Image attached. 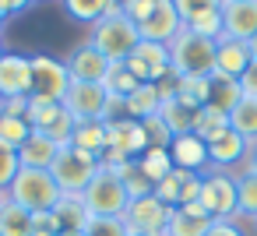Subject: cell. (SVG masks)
Segmentation results:
<instances>
[{
  "label": "cell",
  "instance_id": "6da1fadb",
  "mask_svg": "<svg viewBox=\"0 0 257 236\" xmlns=\"http://www.w3.org/2000/svg\"><path fill=\"white\" fill-rule=\"evenodd\" d=\"M88 46H95L109 64H123L131 53H134V46L141 43V32H138V25L123 15V11H109V15H102L92 29H88V39H85Z\"/></svg>",
  "mask_w": 257,
  "mask_h": 236
},
{
  "label": "cell",
  "instance_id": "7a4b0ae2",
  "mask_svg": "<svg viewBox=\"0 0 257 236\" xmlns=\"http://www.w3.org/2000/svg\"><path fill=\"white\" fill-rule=\"evenodd\" d=\"M64 197V190L57 187V180H53V173L50 169H18V176L11 180V187H8V201H15V204H22L25 211H53L57 208V201Z\"/></svg>",
  "mask_w": 257,
  "mask_h": 236
},
{
  "label": "cell",
  "instance_id": "3957f363",
  "mask_svg": "<svg viewBox=\"0 0 257 236\" xmlns=\"http://www.w3.org/2000/svg\"><path fill=\"white\" fill-rule=\"evenodd\" d=\"M169 60H173V71L180 78H211V71H215V43L180 29V36L169 43Z\"/></svg>",
  "mask_w": 257,
  "mask_h": 236
},
{
  "label": "cell",
  "instance_id": "277c9868",
  "mask_svg": "<svg viewBox=\"0 0 257 236\" xmlns=\"http://www.w3.org/2000/svg\"><path fill=\"white\" fill-rule=\"evenodd\" d=\"M81 201H85V208L92 211V218H120V215L127 211V204H131L123 180H120L113 169H106V166H102V169L95 173V180L85 187Z\"/></svg>",
  "mask_w": 257,
  "mask_h": 236
},
{
  "label": "cell",
  "instance_id": "5b68a950",
  "mask_svg": "<svg viewBox=\"0 0 257 236\" xmlns=\"http://www.w3.org/2000/svg\"><path fill=\"white\" fill-rule=\"evenodd\" d=\"M99 169H102V162L95 155L74 148V145L60 148L57 159H53V166H50V173H53V180H57V187L64 194H85V187L95 180Z\"/></svg>",
  "mask_w": 257,
  "mask_h": 236
},
{
  "label": "cell",
  "instance_id": "8992f818",
  "mask_svg": "<svg viewBox=\"0 0 257 236\" xmlns=\"http://www.w3.org/2000/svg\"><path fill=\"white\" fill-rule=\"evenodd\" d=\"M67 88H71L67 64L50 53H36L32 57V102H64Z\"/></svg>",
  "mask_w": 257,
  "mask_h": 236
},
{
  "label": "cell",
  "instance_id": "52a82bcc",
  "mask_svg": "<svg viewBox=\"0 0 257 236\" xmlns=\"http://www.w3.org/2000/svg\"><path fill=\"white\" fill-rule=\"evenodd\" d=\"M123 67L141 81V85H159L162 78L173 74V60H169V46L166 43H138L134 53L123 60Z\"/></svg>",
  "mask_w": 257,
  "mask_h": 236
},
{
  "label": "cell",
  "instance_id": "ba28073f",
  "mask_svg": "<svg viewBox=\"0 0 257 236\" xmlns=\"http://www.w3.org/2000/svg\"><path fill=\"white\" fill-rule=\"evenodd\" d=\"M29 124H32L36 134H46V138L57 141L60 148L71 145L74 127H78V120L67 113L64 102H32V106H29Z\"/></svg>",
  "mask_w": 257,
  "mask_h": 236
},
{
  "label": "cell",
  "instance_id": "9c48e42d",
  "mask_svg": "<svg viewBox=\"0 0 257 236\" xmlns=\"http://www.w3.org/2000/svg\"><path fill=\"white\" fill-rule=\"evenodd\" d=\"M197 204H201L211 218H236V176L218 173V169L204 173Z\"/></svg>",
  "mask_w": 257,
  "mask_h": 236
},
{
  "label": "cell",
  "instance_id": "30bf717a",
  "mask_svg": "<svg viewBox=\"0 0 257 236\" xmlns=\"http://www.w3.org/2000/svg\"><path fill=\"white\" fill-rule=\"evenodd\" d=\"M64 106H67V113H71L78 124L106 120V113H109V92H106V85L71 81V88H67V95H64Z\"/></svg>",
  "mask_w": 257,
  "mask_h": 236
},
{
  "label": "cell",
  "instance_id": "8fae6325",
  "mask_svg": "<svg viewBox=\"0 0 257 236\" xmlns=\"http://www.w3.org/2000/svg\"><path fill=\"white\" fill-rule=\"evenodd\" d=\"M169 211H173V208H166L155 194H148V197L131 201V204H127V211H123L120 218L127 222L131 236H166Z\"/></svg>",
  "mask_w": 257,
  "mask_h": 236
},
{
  "label": "cell",
  "instance_id": "7c38bea8",
  "mask_svg": "<svg viewBox=\"0 0 257 236\" xmlns=\"http://www.w3.org/2000/svg\"><path fill=\"white\" fill-rule=\"evenodd\" d=\"M67 74H71V81H88V85H102L106 81V74H109V60L95 50V46H88V43H78L71 53H67Z\"/></svg>",
  "mask_w": 257,
  "mask_h": 236
},
{
  "label": "cell",
  "instance_id": "4fadbf2b",
  "mask_svg": "<svg viewBox=\"0 0 257 236\" xmlns=\"http://www.w3.org/2000/svg\"><path fill=\"white\" fill-rule=\"evenodd\" d=\"M32 95V57L4 53L0 57V99Z\"/></svg>",
  "mask_w": 257,
  "mask_h": 236
},
{
  "label": "cell",
  "instance_id": "5bb4252c",
  "mask_svg": "<svg viewBox=\"0 0 257 236\" xmlns=\"http://www.w3.org/2000/svg\"><path fill=\"white\" fill-rule=\"evenodd\" d=\"M180 29H183V18L176 15L173 0H155V11L148 15V22L138 25V32H141L145 43H166V46L180 36Z\"/></svg>",
  "mask_w": 257,
  "mask_h": 236
},
{
  "label": "cell",
  "instance_id": "9a60e30c",
  "mask_svg": "<svg viewBox=\"0 0 257 236\" xmlns=\"http://www.w3.org/2000/svg\"><path fill=\"white\" fill-rule=\"evenodd\" d=\"M222 25L225 36L250 43L257 36V0H222Z\"/></svg>",
  "mask_w": 257,
  "mask_h": 236
},
{
  "label": "cell",
  "instance_id": "2e32d148",
  "mask_svg": "<svg viewBox=\"0 0 257 236\" xmlns=\"http://www.w3.org/2000/svg\"><path fill=\"white\" fill-rule=\"evenodd\" d=\"M253 64L250 57V43L243 39H232V36H222L215 43V71L211 74H225V78H243V71Z\"/></svg>",
  "mask_w": 257,
  "mask_h": 236
},
{
  "label": "cell",
  "instance_id": "e0dca14e",
  "mask_svg": "<svg viewBox=\"0 0 257 236\" xmlns=\"http://www.w3.org/2000/svg\"><path fill=\"white\" fill-rule=\"evenodd\" d=\"M246 148H250V145L229 127V131H222L218 138L208 141V166L218 169V173H225V169H232L236 162H246Z\"/></svg>",
  "mask_w": 257,
  "mask_h": 236
},
{
  "label": "cell",
  "instance_id": "ac0fdd59",
  "mask_svg": "<svg viewBox=\"0 0 257 236\" xmlns=\"http://www.w3.org/2000/svg\"><path fill=\"white\" fill-rule=\"evenodd\" d=\"M211 215L194 201V204H183V208H173L169 211V222H166V236H204L211 229Z\"/></svg>",
  "mask_w": 257,
  "mask_h": 236
},
{
  "label": "cell",
  "instance_id": "d6986e66",
  "mask_svg": "<svg viewBox=\"0 0 257 236\" xmlns=\"http://www.w3.org/2000/svg\"><path fill=\"white\" fill-rule=\"evenodd\" d=\"M169 155H173V166H176V169H187V173H204V169H208V145H204L197 134H180V138H173Z\"/></svg>",
  "mask_w": 257,
  "mask_h": 236
},
{
  "label": "cell",
  "instance_id": "ffe728a7",
  "mask_svg": "<svg viewBox=\"0 0 257 236\" xmlns=\"http://www.w3.org/2000/svg\"><path fill=\"white\" fill-rule=\"evenodd\" d=\"M53 215H57L60 232H85V229H88V222H92V211L85 208L81 194H64V197L57 201Z\"/></svg>",
  "mask_w": 257,
  "mask_h": 236
},
{
  "label": "cell",
  "instance_id": "44dd1931",
  "mask_svg": "<svg viewBox=\"0 0 257 236\" xmlns=\"http://www.w3.org/2000/svg\"><path fill=\"white\" fill-rule=\"evenodd\" d=\"M57 152H60L57 141H50L46 134H36V131H32V138L18 148V162H22L25 169H50L53 159H57Z\"/></svg>",
  "mask_w": 257,
  "mask_h": 236
},
{
  "label": "cell",
  "instance_id": "7402d4cb",
  "mask_svg": "<svg viewBox=\"0 0 257 236\" xmlns=\"http://www.w3.org/2000/svg\"><path fill=\"white\" fill-rule=\"evenodd\" d=\"M162 106V95H159V85H138L127 99H123V113L131 120H148L155 116Z\"/></svg>",
  "mask_w": 257,
  "mask_h": 236
},
{
  "label": "cell",
  "instance_id": "603a6c76",
  "mask_svg": "<svg viewBox=\"0 0 257 236\" xmlns=\"http://www.w3.org/2000/svg\"><path fill=\"white\" fill-rule=\"evenodd\" d=\"M71 145H74V148H81V152H88V155H95V159H102V152H106V145H109L106 120H88V124H78V127H74Z\"/></svg>",
  "mask_w": 257,
  "mask_h": 236
},
{
  "label": "cell",
  "instance_id": "cb8c5ba5",
  "mask_svg": "<svg viewBox=\"0 0 257 236\" xmlns=\"http://www.w3.org/2000/svg\"><path fill=\"white\" fill-rule=\"evenodd\" d=\"M187 109H204L211 102V78H176V95Z\"/></svg>",
  "mask_w": 257,
  "mask_h": 236
},
{
  "label": "cell",
  "instance_id": "d4e9b609",
  "mask_svg": "<svg viewBox=\"0 0 257 236\" xmlns=\"http://www.w3.org/2000/svg\"><path fill=\"white\" fill-rule=\"evenodd\" d=\"M159 116H162V124L169 127V134L173 138H180V134H194V109H187L180 99H162V106H159Z\"/></svg>",
  "mask_w": 257,
  "mask_h": 236
},
{
  "label": "cell",
  "instance_id": "484cf974",
  "mask_svg": "<svg viewBox=\"0 0 257 236\" xmlns=\"http://www.w3.org/2000/svg\"><path fill=\"white\" fill-rule=\"evenodd\" d=\"M60 8H64L67 22L92 29L102 15H109V0H60Z\"/></svg>",
  "mask_w": 257,
  "mask_h": 236
},
{
  "label": "cell",
  "instance_id": "4316f807",
  "mask_svg": "<svg viewBox=\"0 0 257 236\" xmlns=\"http://www.w3.org/2000/svg\"><path fill=\"white\" fill-rule=\"evenodd\" d=\"M239 102H243L239 81L236 78H225V74H211V102L208 106H218L222 113H232Z\"/></svg>",
  "mask_w": 257,
  "mask_h": 236
},
{
  "label": "cell",
  "instance_id": "83f0119b",
  "mask_svg": "<svg viewBox=\"0 0 257 236\" xmlns=\"http://www.w3.org/2000/svg\"><path fill=\"white\" fill-rule=\"evenodd\" d=\"M0 236H32V211H25L15 201H4V208H0Z\"/></svg>",
  "mask_w": 257,
  "mask_h": 236
},
{
  "label": "cell",
  "instance_id": "f1b7e54d",
  "mask_svg": "<svg viewBox=\"0 0 257 236\" xmlns=\"http://www.w3.org/2000/svg\"><path fill=\"white\" fill-rule=\"evenodd\" d=\"M138 169L145 173V180L155 187L159 180H166L176 166H173V155H169V148H148L141 159H138Z\"/></svg>",
  "mask_w": 257,
  "mask_h": 236
},
{
  "label": "cell",
  "instance_id": "f546056e",
  "mask_svg": "<svg viewBox=\"0 0 257 236\" xmlns=\"http://www.w3.org/2000/svg\"><path fill=\"white\" fill-rule=\"evenodd\" d=\"M222 131H229V113H222L218 106H204V109H197V116H194V134L208 145L211 138H218Z\"/></svg>",
  "mask_w": 257,
  "mask_h": 236
},
{
  "label": "cell",
  "instance_id": "4dcf8cb0",
  "mask_svg": "<svg viewBox=\"0 0 257 236\" xmlns=\"http://www.w3.org/2000/svg\"><path fill=\"white\" fill-rule=\"evenodd\" d=\"M229 127H232L246 145H253V141H257V99H243V102L229 113Z\"/></svg>",
  "mask_w": 257,
  "mask_h": 236
},
{
  "label": "cell",
  "instance_id": "1f68e13d",
  "mask_svg": "<svg viewBox=\"0 0 257 236\" xmlns=\"http://www.w3.org/2000/svg\"><path fill=\"white\" fill-rule=\"evenodd\" d=\"M236 215L257 218V173H239L236 176Z\"/></svg>",
  "mask_w": 257,
  "mask_h": 236
},
{
  "label": "cell",
  "instance_id": "d6a6232c",
  "mask_svg": "<svg viewBox=\"0 0 257 236\" xmlns=\"http://www.w3.org/2000/svg\"><path fill=\"white\" fill-rule=\"evenodd\" d=\"M32 138V124L29 116H8V113H0V141L11 145L15 152Z\"/></svg>",
  "mask_w": 257,
  "mask_h": 236
},
{
  "label": "cell",
  "instance_id": "836d02e7",
  "mask_svg": "<svg viewBox=\"0 0 257 236\" xmlns=\"http://www.w3.org/2000/svg\"><path fill=\"white\" fill-rule=\"evenodd\" d=\"M183 29H187V32H194V36H201V39L218 43V39L225 36V25H222V8H218V11H204V15H197V18L183 22Z\"/></svg>",
  "mask_w": 257,
  "mask_h": 236
},
{
  "label": "cell",
  "instance_id": "e575fe53",
  "mask_svg": "<svg viewBox=\"0 0 257 236\" xmlns=\"http://www.w3.org/2000/svg\"><path fill=\"white\" fill-rule=\"evenodd\" d=\"M187 169H173L166 180L155 183V197L166 204V208H180V197H183V183H187Z\"/></svg>",
  "mask_w": 257,
  "mask_h": 236
},
{
  "label": "cell",
  "instance_id": "d590c367",
  "mask_svg": "<svg viewBox=\"0 0 257 236\" xmlns=\"http://www.w3.org/2000/svg\"><path fill=\"white\" fill-rule=\"evenodd\" d=\"M102 85H106V92H109L113 99H127V95H131V92H134V88H138L141 81H138V78H134V74H131V71H127L123 64H113Z\"/></svg>",
  "mask_w": 257,
  "mask_h": 236
},
{
  "label": "cell",
  "instance_id": "8d00e7d4",
  "mask_svg": "<svg viewBox=\"0 0 257 236\" xmlns=\"http://www.w3.org/2000/svg\"><path fill=\"white\" fill-rule=\"evenodd\" d=\"M18 169H22L18 152H15L11 145L0 141V190H4V194H8V187H11V180L18 176Z\"/></svg>",
  "mask_w": 257,
  "mask_h": 236
},
{
  "label": "cell",
  "instance_id": "74e56055",
  "mask_svg": "<svg viewBox=\"0 0 257 236\" xmlns=\"http://www.w3.org/2000/svg\"><path fill=\"white\" fill-rule=\"evenodd\" d=\"M141 124H145V134H148V148H169L173 145V134H169V127L162 124L159 113L148 116V120H141Z\"/></svg>",
  "mask_w": 257,
  "mask_h": 236
},
{
  "label": "cell",
  "instance_id": "f35d334b",
  "mask_svg": "<svg viewBox=\"0 0 257 236\" xmlns=\"http://www.w3.org/2000/svg\"><path fill=\"white\" fill-rule=\"evenodd\" d=\"M85 236H131V229L123 218H92Z\"/></svg>",
  "mask_w": 257,
  "mask_h": 236
},
{
  "label": "cell",
  "instance_id": "ab89813d",
  "mask_svg": "<svg viewBox=\"0 0 257 236\" xmlns=\"http://www.w3.org/2000/svg\"><path fill=\"white\" fill-rule=\"evenodd\" d=\"M173 4H176V15H180L183 22H190V18L204 15V11H218L222 0H173Z\"/></svg>",
  "mask_w": 257,
  "mask_h": 236
},
{
  "label": "cell",
  "instance_id": "60d3db41",
  "mask_svg": "<svg viewBox=\"0 0 257 236\" xmlns=\"http://www.w3.org/2000/svg\"><path fill=\"white\" fill-rule=\"evenodd\" d=\"M134 25H141V22H148V15L155 11V0H123V8H120Z\"/></svg>",
  "mask_w": 257,
  "mask_h": 236
},
{
  "label": "cell",
  "instance_id": "b9f144b4",
  "mask_svg": "<svg viewBox=\"0 0 257 236\" xmlns=\"http://www.w3.org/2000/svg\"><path fill=\"white\" fill-rule=\"evenodd\" d=\"M32 236H60L57 215L53 211H36L32 215Z\"/></svg>",
  "mask_w": 257,
  "mask_h": 236
},
{
  "label": "cell",
  "instance_id": "7bdbcfd3",
  "mask_svg": "<svg viewBox=\"0 0 257 236\" xmlns=\"http://www.w3.org/2000/svg\"><path fill=\"white\" fill-rule=\"evenodd\" d=\"M204 236H246V232H243L232 218H215V222H211V229H208Z\"/></svg>",
  "mask_w": 257,
  "mask_h": 236
},
{
  "label": "cell",
  "instance_id": "ee69618b",
  "mask_svg": "<svg viewBox=\"0 0 257 236\" xmlns=\"http://www.w3.org/2000/svg\"><path fill=\"white\" fill-rule=\"evenodd\" d=\"M239 88H243V99H257V60L243 71V78H239Z\"/></svg>",
  "mask_w": 257,
  "mask_h": 236
},
{
  "label": "cell",
  "instance_id": "f6af8a7d",
  "mask_svg": "<svg viewBox=\"0 0 257 236\" xmlns=\"http://www.w3.org/2000/svg\"><path fill=\"white\" fill-rule=\"evenodd\" d=\"M36 4V0H0V15H4L8 22L15 18V15H22V11H29Z\"/></svg>",
  "mask_w": 257,
  "mask_h": 236
},
{
  "label": "cell",
  "instance_id": "bcb514c9",
  "mask_svg": "<svg viewBox=\"0 0 257 236\" xmlns=\"http://www.w3.org/2000/svg\"><path fill=\"white\" fill-rule=\"evenodd\" d=\"M246 173H257V141L246 148Z\"/></svg>",
  "mask_w": 257,
  "mask_h": 236
},
{
  "label": "cell",
  "instance_id": "7dc6e473",
  "mask_svg": "<svg viewBox=\"0 0 257 236\" xmlns=\"http://www.w3.org/2000/svg\"><path fill=\"white\" fill-rule=\"evenodd\" d=\"M250 57H253V60H257V36H253V39H250Z\"/></svg>",
  "mask_w": 257,
  "mask_h": 236
},
{
  "label": "cell",
  "instance_id": "c3c4849f",
  "mask_svg": "<svg viewBox=\"0 0 257 236\" xmlns=\"http://www.w3.org/2000/svg\"><path fill=\"white\" fill-rule=\"evenodd\" d=\"M123 8V0H109V11H120Z\"/></svg>",
  "mask_w": 257,
  "mask_h": 236
},
{
  "label": "cell",
  "instance_id": "681fc988",
  "mask_svg": "<svg viewBox=\"0 0 257 236\" xmlns=\"http://www.w3.org/2000/svg\"><path fill=\"white\" fill-rule=\"evenodd\" d=\"M4 25H8V18H4V15H0V32H4Z\"/></svg>",
  "mask_w": 257,
  "mask_h": 236
},
{
  "label": "cell",
  "instance_id": "f907efd6",
  "mask_svg": "<svg viewBox=\"0 0 257 236\" xmlns=\"http://www.w3.org/2000/svg\"><path fill=\"white\" fill-rule=\"evenodd\" d=\"M4 201H8V194H4V190H0V208H4Z\"/></svg>",
  "mask_w": 257,
  "mask_h": 236
},
{
  "label": "cell",
  "instance_id": "816d5d0a",
  "mask_svg": "<svg viewBox=\"0 0 257 236\" xmlns=\"http://www.w3.org/2000/svg\"><path fill=\"white\" fill-rule=\"evenodd\" d=\"M60 236H85V232H60Z\"/></svg>",
  "mask_w": 257,
  "mask_h": 236
},
{
  "label": "cell",
  "instance_id": "f5cc1de1",
  "mask_svg": "<svg viewBox=\"0 0 257 236\" xmlns=\"http://www.w3.org/2000/svg\"><path fill=\"white\" fill-rule=\"evenodd\" d=\"M4 53H8V50H4V43H0V57H4Z\"/></svg>",
  "mask_w": 257,
  "mask_h": 236
},
{
  "label": "cell",
  "instance_id": "db71d44e",
  "mask_svg": "<svg viewBox=\"0 0 257 236\" xmlns=\"http://www.w3.org/2000/svg\"><path fill=\"white\" fill-rule=\"evenodd\" d=\"M253 225H257V218H253Z\"/></svg>",
  "mask_w": 257,
  "mask_h": 236
}]
</instances>
